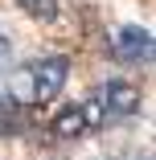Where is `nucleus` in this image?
I'll return each mask as SVG.
<instances>
[{
	"label": "nucleus",
	"mask_w": 156,
	"mask_h": 160,
	"mask_svg": "<svg viewBox=\"0 0 156 160\" xmlns=\"http://www.w3.org/2000/svg\"><path fill=\"white\" fill-rule=\"evenodd\" d=\"M66 78H70V58L66 53H49L41 62H33L29 66V103L33 107L53 103L62 94V86H66Z\"/></svg>",
	"instance_id": "2"
},
{
	"label": "nucleus",
	"mask_w": 156,
	"mask_h": 160,
	"mask_svg": "<svg viewBox=\"0 0 156 160\" xmlns=\"http://www.w3.org/2000/svg\"><path fill=\"white\" fill-rule=\"evenodd\" d=\"M25 127V111L8 99V94H0V140H8V136H17Z\"/></svg>",
	"instance_id": "5"
},
{
	"label": "nucleus",
	"mask_w": 156,
	"mask_h": 160,
	"mask_svg": "<svg viewBox=\"0 0 156 160\" xmlns=\"http://www.w3.org/2000/svg\"><path fill=\"white\" fill-rule=\"evenodd\" d=\"M17 8H21L25 17H33V21H41V25L58 21V0H17Z\"/></svg>",
	"instance_id": "6"
},
{
	"label": "nucleus",
	"mask_w": 156,
	"mask_h": 160,
	"mask_svg": "<svg viewBox=\"0 0 156 160\" xmlns=\"http://www.w3.org/2000/svg\"><path fill=\"white\" fill-rule=\"evenodd\" d=\"M111 49H115L119 62H128V66H148V62H152V33L144 25H123L115 33Z\"/></svg>",
	"instance_id": "4"
},
{
	"label": "nucleus",
	"mask_w": 156,
	"mask_h": 160,
	"mask_svg": "<svg viewBox=\"0 0 156 160\" xmlns=\"http://www.w3.org/2000/svg\"><path fill=\"white\" fill-rule=\"evenodd\" d=\"M8 58H13V41H8V33L0 29V70L8 66Z\"/></svg>",
	"instance_id": "7"
},
{
	"label": "nucleus",
	"mask_w": 156,
	"mask_h": 160,
	"mask_svg": "<svg viewBox=\"0 0 156 160\" xmlns=\"http://www.w3.org/2000/svg\"><path fill=\"white\" fill-rule=\"evenodd\" d=\"M90 127H99V115L90 103H66L58 107V115L49 119V136L53 140H82Z\"/></svg>",
	"instance_id": "3"
},
{
	"label": "nucleus",
	"mask_w": 156,
	"mask_h": 160,
	"mask_svg": "<svg viewBox=\"0 0 156 160\" xmlns=\"http://www.w3.org/2000/svg\"><path fill=\"white\" fill-rule=\"evenodd\" d=\"M90 107H95L99 123H115V119H128V115H136V111L144 107V94H140V86H132V82L111 78V82H103V86L95 90Z\"/></svg>",
	"instance_id": "1"
}]
</instances>
